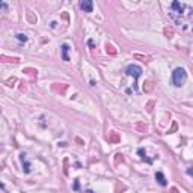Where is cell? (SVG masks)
Listing matches in <instances>:
<instances>
[{"mask_svg": "<svg viewBox=\"0 0 193 193\" xmlns=\"http://www.w3.org/2000/svg\"><path fill=\"white\" fill-rule=\"evenodd\" d=\"M125 74L134 77V80H137V78L142 76V68L137 67V65H128V67L125 68Z\"/></svg>", "mask_w": 193, "mask_h": 193, "instance_id": "obj_3", "label": "cell"}, {"mask_svg": "<svg viewBox=\"0 0 193 193\" xmlns=\"http://www.w3.org/2000/svg\"><path fill=\"white\" fill-rule=\"evenodd\" d=\"M187 172H189V174H190V175H193V169H189V171H187Z\"/></svg>", "mask_w": 193, "mask_h": 193, "instance_id": "obj_11", "label": "cell"}, {"mask_svg": "<svg viewBox=\"0 0 193 193\" xmlns=\"http://www.w3.org/2000/svg\"><path fill=\"white\" fill-rule=\"evenodd\" d=\"M84 193H94V192H92V190H86Z\"/></svg>", "mask_w": 193, "mask_h": 193, "instance_id": "obj_12", "label": "cell"}, {"mask_svg": "<svg viewBox=\"0 0 193 193\" xmlns=\"http://www.w3.org/2000/svg\"><path fill=\"white\" fill-rule=\"evenodd\" d=\"M155 180H157V183H158L160 186H166V184H167V181H166V178H164V175H163L161 172H157V174H155Z\"/></svg>", "mask_w": 193, "mask_h": 193, "instance_id": "obj_7", "label": "cell"}, {"mask_svg": "<svg viewBox=\"0 0 193 193\" xmlns=\"http://www.w3.org/2000/svg\"><path fill=\"white\" fill-rule=\"evenodd\" d=\"M80 8H81V11H84V12H92L94 3H92L91 0H81V2H80Z\"/></svg>", "mask_w": 193, "mask_h": 193, "instance_id": "obj_4", "label": "cell"}, {"mask_svg": "<svg viewBox=\"0 0 193 193\" xmlns=\"http://www.w3.org/2000/svg\"><path fill=\"white\" fill-rule=\"evenodd\" d=\"M107 139H109V140H118V136H116L115 133H112V136H110V137L107 136Z\"/></svg>", "mask_w": 193, "mask_h": 193, "instance_id": "obj_9", "label": "cell"}, {"mask_svg": "<svg viewBox=\"0 0 193 193\" xmlns=\"http://www.w3.org/2000/svg\"><path fill=\"white\" fill-rule=\"evenodd\" d=\"M17 39H18V41H24V42H26V41H27V36H26V35H23V33H18V35H17Z\"/></svg>", "mask_w": 193, "mask_h": 193, "instance_id": "obj_8", "label": "cell"}, {"mask_svg": "<svg viewBox=\"0 0 193 193\" xmlns=\"http://www.w3.org/2000/svg\"><path fill=\"white\" fill-rule=\"evenodd\" d=\"M169 17L184 30H193V8L190 5L172 2L169 6Z\"/></svg>", "mask_w": 193, "mask_h": 193, "instance_id": "obj_1", "label": "cell"}, {"mask_svg": "<svg viewBox=\"0 0 193 193\" xmlns=\"http://www.w3.org/2000/svg\"><path fill=\"white\" fill-rule=\"evenodd\" d=\"M20 158H21L23 171H24L26 174H29V172H30V163L27 161V157H26V154H21V155H20Z\"/></svg>", "mask_w": 193, "mask_h": 193, "instance_id": "obj_5", "label": "cell"}, {"mask_svg": "<svg viewBox=\"0 0 193 193\" xmlns=\"http://www.w3.org/2000/svg\"><path fill=\"white\" fill-rule=\"evenodd\" d=\"M60 50H62V59H64V60H70V57H68V51H70V45H68V44H62Z\"/></svg>", "mask_w": 193, "mask_h": 193, "instance_id": "obj_6", "label": "cell"}, {"mask_svg": "<svg viewBox=\"0 0 193 193\" xmlns=\"http://www.w3.org/2000/svg\"><path fill=\"white\" fill-rule=\"evenodd\" d=\"M74 190H78V181L76 180V183H74Z\"/></svg>", "mask_w": 193, "mask_h": 193, "instance_id": "obj_10", "label": "cell"}, {"mask_svg": "<svg viewBox=\"0 0 193 193\" xmlns=\"http://www.w3.org/2000/svg\"><path fill=\"white\" fill-rule=\"evenodd\" d=\"M187 81V73L184 68H175L172 73V83L177 88H181L184 83Z\"/></svg>", "mask_w": 193, "mask_h": 193, "instance_id": "obj_2", "label": "cell"}]
</instances>
